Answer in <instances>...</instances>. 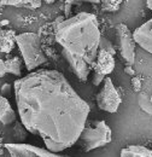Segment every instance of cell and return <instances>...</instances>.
Here are the masks:
<instances>
[{
    "label": "cell",
    "instance_id": "1",
    "mask_svg": "<svg viewBox=\"0 0 152 157\" xmlns=\"http://www.w3.org/2000/svg\"><path fill=\"white\" fill-rule=\"evenodd\" d=\"M13 91L23 127L46 149L62 152L78 141L91 109L62 73L30 71L15 81Z\"/></svg>",
    "mask_w": 152,
    "mask_h": 157
},
{
    "label": "cell",
    "instance_id": "2",
    "mask_svg": "<svg viewBox=\"0 0 152 157\" xmlns=\"http://www.w3.org/2000/svg\"><path fill=\"white\" fill-rule=\"evenodd\" d=\"M55 38L73 73L80 81L86 82L93 70L101 39L97 16L78 12L65 20L58 17L55 22Z\"/></svg>",
    "mask_w": 152,
    "mask_h": 157
},
{
    "label": "cell",
    "instance_id": "3",
    "mask_svg": "<svg viewBox=\"0 0 152 157\" xmlns=\"http://www.w3.org/2000/svg\"><path fill=\"white\" fill-rule=\"evenodd\" d=\"M15 41L22 55L24 65L29 73L35 71L39 67H41L47 62V58L41 48L40 36L36 33L25 32L17 34Z\"/></svg>",
    "mask_w": 152,
    "mask_h": 157
},
{
    "label": "cell",
    "instance_id": "4",
    "mask_svg": "<svg viewBox=\"0 0 152 157\" xmlns=\"http://www.w3.org/2000/svg\"><path fill=\"white\" fill-rule=\"evenodd\" d=\"M112 140V131L105 121H88L86 122L78 141L83 151L89 152L95 149L104 147Z\"/></svg>",
    "mask_w": 152,
    "mask_h": 157
},
{
    "label": "cell",
    "instance_id": "5",
    "mask_svg": "<svg viewBox=\"0 0 152 157\" xmlns=\"http://www.w3.org/2000/svg\"><path fill=\"white\" fill-rule=\"evenodd\" d=\"M122 103V98L120 92L117 91L112 80L106 76L103 81V87L97 94V105L100 110L115 114L117 113L120 105Z\"/></svg>",
    "mask_w": 152,
    "mask_h": 157
},
{
    "label": "cell",
    "instance_id": "6",
    "mask_svg": "<svg viewBox=\"0 0 152 157\" xmlns=\"http://www.w3.org/2000/svg\"><path fill=\"white\" fill-rule=\"evenodd\" d=\"M116 35L118 39V50L121 57L127 63V65H132L135 60V41L133 38V33L129 28L123 24L118 23L116 25Z\"/></svg>",
    "mask_w": 152,
    "mask_h": 157
},
{
    "label": "cell",
    "instance_id": "7",
    "mask_svg": "<svg viewBox=\"0 0 152 157\" xmlns=\"http://www.w3.org/2000/svg\"><path fill=\"white\" fill-rule=\"evenodd\" d=\"M4 146L11 157H68L25 143H6Z\"/></svg>",
    "mask_w": 152,
    "mask_h": 157
},
{
    "label": "cell",
    "instance_id": "8",
    "mask_svg": "<svg viewBox=\"0 0 152 157\" xmlns=\"http://www.w3.org/2000/svg\"><path fill=\"white\" fill-rule=\"evenodd\" d=\"M115 65H116V62H115L114 56L104 50H99L95 63L93 65V78H92L93 85L99 86L100 83H103L104 78L114 71Z\"/></svg>",
    "mask_w": 152,
    "mask_h": 157
},
{
    "label": "cell",
    "instance_id": "9",
    "mask_svg": "<svg viewBox=\"0 0 152 157\" xmlns=\"http://www.w3.org/2000/svg\"><path fill=\"white\" fill-rule=\"evenodd\" d=\"M133 38L136 45L152 55V20L139 25L133 32Z\"/></svg>",
    "mask_w": 152,
    "mask_h": 157
},
{
    "label": "cell",
    "instance_id": "10",
    "mask_svg": "<svg viewBox=\"0 0 152 157\" xmlns=\"http://www.w3.org/2000/svg\"><path fill=\"white\" fill-rule=\"evenodd\" d=\"M16 111L10 104L9 99L5 96L0 94V122L5 126L11 124L16 121Z\"/></svg>",
    "mask_w": 152,
    "mask_h": 157
},
{
    "label": "cell",
    "instance_id": "11",
    "mask_svg": "<svg viewBox=\"0 0 152 157\" xmlns=\"http://www.w3.org/2000/svg\"><path fill=\"white\" fill-rule=\"evenodd\" d=\"M121 157H152V149L142 145H128L120 152Z\"/></svg>",
    "mask_w": 152,
    "mask_h": 157
},
{
    "label": "cell",
    "instance_id": "12",
    "mask_svg": "<svg viewBox=\"0 0 152 157\" xmlns=\"http://www.w3.org/2000/svg\"><path fill=\"white\" fill-rule=\"evenodd\" d=\"M0 5L36 10L42 5V0H0Z\"/></svg>",
    "mask_w": 152,
    "mask_h": 157
},
{
    "label": "cell",
    "instance_id": "13",
    "mask_svg": "<svg viewBox=\"0 0 152 157\" xmlns=\"http://www.w3.org/2000/svg\"><path fill=\"white\" fill-rule=\"evenodd\" d=\"M5 70H6V74H12L15 76L21 78V74H22V62H21V59L18 57L5 59Z\"/></svg>",
    "mask_w": 152,
    "mask_h": 157
},
{
    "label": "cell",
    "instance_id": "14",
    "mask_svg": "<svg viewBox=\"0 0 152 157\" xmlns=\"http://www.w3.org/2000/svg\"><path fill=\"white\" fill-rule=\"evenodd\" d=\"M138 104L142 111L146 114L152 115V101L150 99V96L147 93H140L138 97Z\"/></svg>",
    "mask_w": 152,
    "mask_h": 157
},
{
    "label": "cell",
    "instance_id": "15",
    "mask_svg": "<svg viewBox=\"0 0 152 157\" xmlns=\"http://www.w3.org/2000/svg\"><path fill=\"white\" fill-rule=\"evenodd\" d=\"M81 2H89V4H100V0H65V15L68 16L71 11V9Z\"/></svg>",
    "mask_w": 152,
    "mask_h": 157
},
{
    "label": "cell",
    "instance_id": "16",
    "mask_svg": "<svg viewBox=\"0 0 152 157\" xmlns=\"http://www.w3.org/2000/svg\"><path fill=\"white\" fill-rule=\"evenodd\" d=\"M122 0H104L103 1V6L104 10L108 12H115L118 10L120 5H121Z\"/></svg>",
    "mask_w": 152,
    "mask_h": 157
},
{
    "label": "cell",
    "instance_id": "17",
    "mask_svg": "<svg viewBox=\"0 0 152 157\" xmlns=\"http://www.w3.org/2000/svg\"><path fill=\"white\" fill-rule=\"evenodd\" d=\"M99 50H104V51L111 53L112 56H115V53H116V50H115V47L112 46V44H111L108 39H105L104 36H101V39H100Z\"/></svg>",
    "mask_w": 152,
    "mask_h": 157
},
{
    "label": "cell",
    "instance_id": "18",
    "mask_svg": "<svg viewBox=\"0 0 152 157\" xmlns=\"http://www.w3.org/2000/svg\"><path fill=\"white\" fill-rule=\"evenodd\" d=\"M132 86H133V90L135 92H139L141 90V82L138 78H132Z\"/></svg>",
    "mask_w": 152,
    "mask_h": 157
},
{
    "label": "cell",
    "instance_id": "19",
    "mask_svg": "<svg viewBox=\"0 0 152 157\" xmlns=\"http://www.w3.org/2000/svg\"><path fill=\"white\" fill-rule=\"evenodd\" d=\"M6 75V70H5V60L0 59V78H2Z\"/></svg>",
    "mask_w": 152,
    "mask_h": 157
},
{
    "label": "cell",
    "instance_id": "20",
    "mask_svg": "<svg viewBox=\"0 0 152 157\" xmlns=\"http://www.w3.org/2000/svg\"><path fill=\"white\" fill-rule=\"evenodd\" d=\"M124 71H126L127 74H131V75H134V70H132V68H131L129 65L124 68Z\"/></svg>",
    "mask_w": 152,
    "mask_h": 157
},
{
    "label": "cell",
    "instance_id": "21",
    "mask_svg": "<svg viewBox=\"0 0 152 157\" xmlns=\"http://www.w3.org/2000/svg\"><path fill=\"white\" fill-rule=\"evenodd\" d=\"M1 91H2V93H4V92H9V91H10V86H9V85H4L2 88H1Z\"/></svg>",
    "mask_w": 152,
    "mask_h": 157
},
{
    "label": "cell",
    "instance_id": "22",
    "mask_svg": "<svg viewBox=\"0 0 152 157\" xmlns=\"http://www.w3.org/2000/svg\"><path fill=\"white\" fill-rule=\"evenodd\" d=\"M146 6L150 11H152V0H146Z\"/></svg>",
    "mask_w": 152,
    "mask_h": 157
},
{
    "label": "cell",
    "instance_id": "23",
    "mask_svg": "<svg viewBox=\"0 0 152 157\" xmlns=\"http://www.w3.org/2000/svg\"><path fill=\"white\" fill-rule=\"evenodd\" d=\"M42 1H45L46 4H53V2H56V0H42Z\"/></svg>",
    "mask_w": 152,
    "mask_h": 157
},
{
    "label": "cell",
    "instance_id": "24",
    "mask_svg": "<svg viewBox=\"0 0 152 157\" xmlns=\"http://www.w3.org/2000/svg\"><path fill=\"white\" fill-rule=\"evenodd\" d=\"M150 99H151V101H152V96H151V97H150Z\"/></svg>",
    "mask_w": 152,
    "mask_h": 157
}]
</instances>
